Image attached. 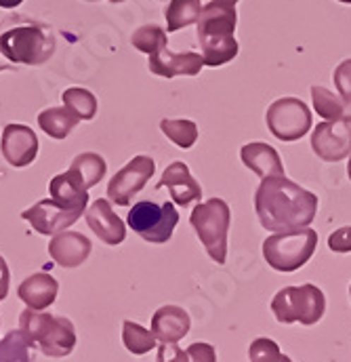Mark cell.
Listing matches in <instances>:
<instances>
[{
  "mask_svg": "<svg viewBox=\"0 0 351 362\" xmlns=\"http://www.w3.org/2000/svg\"><path fill=\"white\" fill-rule=\"evenodd\" d=\"M255 211L267 232H297L316 219L318 196L286 175L267 177L257 187Z\"/></svg>",
  "mask_w": 351,
  "mask_h": 362,
  "instance_id": "1",
  "label": "cell"
},
{
  "mask_svg": "<svg viewBox=\"0 0 351 362\" xmlns=\"http://www.w3.org/2000/svg\"><path fill=\"white\" fill-rule=\"evenodd\" d=\"M238 25V13L236 6L208 2L202 6L200 19H198V42L202 51L204 66L219 68L236 59L240 47L234 36Z\"/></svg>",
  "mask_w": 351,
  "mask_h": 362,
  "instance_id": "2",
  "label": "cell"
},
{
  "mask_svg": "<svg viewBox=\"0 0 351 362\" xmlns=\"http://www.w3.org/2000/svg\"><path fill=\"white\" fill-rule=\"evenodd\" d=\"M19 331L49 358H66L76 348V329L66 316L25 308L19 314Z\"/></svg>",
  "mask_w": 351,
  "mask_h": 362,
  "instance_id": "3",
  "label": "cell"
},
{
  "mask_svg": "<svg viewBox=\"0 0 351 362\" xmlns=\"http://www.w3.org/2000/svg\"><path fill=\"white\" fill-rule=\"evenodd\" d=\"M189 223L196 230L208 257L223 266L227 262V234L232 226V211L223 198H210L196 204L189 215Z\"/></svg>",
  "mask_w": 351,
  "mask_h": 362,
  "instance_id": "4",
  "label": "cell"
},
{
  "mask_svg": "<svg viewBox=\"0 0 351 362\" xmlns=\"http://www.w3.org/2000/svg\"><path fill=\"white\" fill-rule=\"evenodd\" d=\"M318 249V232L303 228L297 232H278L263 240V257L275 272L301 270Z\"/></svg>",
  "mask_w": 351,
  "mask_h": 362,
  "instance_id": "5",
  "label": "cell"
},
{
  "mask_svg": "<svg viewBox=\"0 0 351 362\" xmlns=\"http://www.w3.org/2000/svg\"><path fill=\"white\" fill-rule=\"evenodd\" d=\"M271 312L282 325L301 322L311 327L322 320L326 312V297L322 288L309 282L301 286H284L271 299Z\"/></svg>",
  "mask_w": 351,
  "mask_h": 362,
  "instance_id": "6",
  "label": "cell"
},
{
  "mask_svg": "<svg viewBox=\"0 0 351 362\" xmlns=\"http://www.w3.org/2000/svg\"><path fill=\"white\" fill-rule=\"evenodd\" d=\"M55 36L42 25H17L0 34V53L23 66H42L55 53Z\"/></svg>",
  "mask_w": 351,
  "mask_h": 362,
  "instance_id": "7",
  "label": "cell"
},
{
  "mask_svg": "<svg viewBox=\"0 0 351 362\" xmlns=\"http://www.w3.org/2000/svg\"><path fill=\"white\" fill-rule=\"evenodd\" d=\"M179 223V213H177L173 202H152V200H141L133 204V209L126 215V226L143 240L152 245H162L169 243L173 232Z\"/></svg>",
  "mask_w": 351,
  "mask_h": 362,
  "instance_id": "8",
  "label": "cell"
},
{
  "mask_svg": "<svg viewBox=\"0 0 351 362\" xmlns=\"http://www.w3.org/2000/svg\"><path fill=\"white\" fill-rule=\"evenodd\" d=\"M269 133L280 141H299L311 129V112L305 101L299 97H280L275 99L265 114Z\"/></svg>",
  "mask_w": 351,
  "mask_h": 362,
  "instance_id": "9",
  "label": "cell"
},
{
  "mask_svg": "<svg viewBox=\"0 0 351 362\" xmlns=\"http://www.w3.org/2000/svg\"><path fill=\"white\" fill-rule=\"evenodd\" d=\"M156 173V163L150 156L131 158L107 183V198L118 206H129L133 198L148 185Z\"/></svg>",
  "mask_w": 351,
  "mask_h": 362,
  "instance_id": "10",
  "label": "cell"
},
{
  "mask_svg": "<svg viewBox=\"0 0 351 362\" xmlns=\"http://www.w3.org/2000/svg\"><path fill=\"white\" fill-rule=\"evenodd\" d=\"M311 150L324 163H341L351 156V114L320 122L311 131Z\"/></svg>",
  "mask_w": 351,
  "mask_h": 362,
  "instance_id": "11",
  "label": "cell"
},
{
  "mask_svg": "<svg viewBox=\"0 0 351 362\" xmlns=\"http://www.w3.org/2000/svg\"><path fill=\"white\" fill-rule=\"evenodd\" d=\"M83 213H87V211L68 209V206L55 202L53 198H44V200H38L36 204H32L30 209H25L21 213V217L32 226L34 232H38L42 236H55L59 232H66L70 226H74Z\"/></svg>",
  "mask_w": 351,
  "mask_h": 362,
  "instance_id": "12",
  "label": "cell"
},
{
  "mask_svg": "<svg viewBox=\"0 0 351 362\" xmlns=\"http://www.w3.org/2000/svg\"><path fill=\"white\" fill-rule=\"evenodd\" d=\"M38 137L28 124H17L11 122L2 129L0 135V152L2 158L13 167V169H23L30 167L36 156H38Z\"/></svg>",
  "mask_w": 351,
  "mask_h": 362,
  "instance_id": "13",
  "label": "cell"
},
{
  "mask_svg": "<svg viewBox=\"0 0 351 362\" xmlns=\"http://www.w3.org/2000/svg\"><path fill=\"white\" fill-rule=\"evenodd\" d=\"M148 68L152 74L171 81L177 76H198L200 70L204 68V59L200 53H194V51L173 53L169 51V47H165L158 53L150 55Z\"/></svg>",
  "mask_w": 351,
  "mask_h": 362,
  "instance_id": "14",
  "label": "cell"
},
{
  "mask_svg": "<svg viewBox=\"0 0 351 362\" xmlns=\"http://www.w3.org/2000/svg\"><path fill=\"white\" fill-rule=\"evenodd\" d=\"M87 217L88 228L95 232V236L109 245V247H116L120 243H124L126 238V226L124 221L114 213L112 209V202L105 200V198H97L85 213Z\"/></svg>",
  "mask_w": 351,
  "mask_h": 362,
  "instance_id": "15",
  "label": "cell"
},
{
  "mask_svg": "<svg viewBox=\"0 0 351 362\" xmlns=\"http://www.w3.org/2000/svg\"><path fill=\"white\" fill-rule=\"evenodd\" d=\"M93 245L81 232H59L49 243L51 259L61 268H78L88 259Z\"/></svg>",
  "mask_w": 351,
  "mask_h": 362,
  "instance_id": "16",
  "label": "cell"
},
{
  "mask_svg": "<svg viewBox=\"0 0 351 362\" xmlns=\"http://www.w3.org/2000/svg\"><path fill=\"white\" fill-rule=\"evenodd\" d=\"M57 293H59V282L55 276L47 272H36L28 276L17 288V297L30 310H38V312H44L47 308H51L57 299Z\"/></svg>",
  "mask_w": 351,
  "mask_h": 362,
  "instance_id": "17",
  "label": "cell"
},
{
  "mask_svg": "<svg viewBox=\"0 0 351 362\" xmlns=\"http://www.w3.org/2000/svg\"><path fill=\"white\" fill-rule=\"evenodd\" d=\"M191 329L189 314L179 305H162L152 316V333L160 344H177Z\"/></svg>",
  "mask_w": 351,
  "mask_h": 362,
  "instance_id": "18",
  "label": "cell"
},
{
  "mask_svg": "<svg viewBox=\"0 0 351 362\" xmlns=\"http://www.w3.org/2000/svg\"><path fill=\"white\" fill-rule=\"evenodd\" d=\"M165 185L169 187L171 198L175 200L179 206H189L194 200H200L202 198L200 183L191 177L189 167L185 163H181V160L171 163L165 169V173H162V177H160L156 187H165Z\"/></svg>",
  "mask_w": 351,
  "mask_h": 362,
  "instance_id": "19",
  "label": "cell"
},
{
  "mask_svg": "<svg viewBox=\"0 0 351 362\" xmlns=\"http://www.w3.org/2000/svg\"><path fill=\"white\" fill-rule=\"evenodd\" d=\"M240 158H242L244 167L251 169V171H253L255 175H259L261 180L284 175L282 158H280V154L275 152V148H271L269 144L253 141V144L242 146Z\"/></svg>",
  "mask_w": 351,
  "mask_h": 362,
  "instance_id": "20",
  "label": "cell"
},
{
  "mask_svg": "<svg viewBox=\"0 0 351 362\" xmlns=\"http://www.w3.org/2000/svg\"><path fill=\"white\" fill-rule=\"evenodd\" d=\"M105 173H107V163H105L103 156H99L97 152H83L72 160L70 169L64 175L72 181L76 187L88 192L99 181H103Z\"/></svg>",
  "mask_w": 351,
  "mask_h": 362,
  "instance_id": "21",
  "label": "cell"
},
{
  "mask_svg": "<svg viewBox=\"0 0 351 362\" xmlns=\"http://www.w3.org/2000/svg\"><path fill=\"white\" fill-rule=\"evenodd\" d=\"M78 124L81 118L66 105L47 107L38 114V127L53 139H66Z\"/></svg>",
  "mask_w": 351,
  "mask_h": 362,
  "instance_id": "22",
  "label": "cell"
},
{
  "mask_svg": "<svg viewBox=\"0 0 351 362\" xmlns=\"http://www.w3.org/2000/svg\"><path fill=\"white\" fill-rule=\"evenodd\" d=\"M202 6L204 4L200 0H171L165 8L167 32H179L191 23H198Z\"/></svg>",
  "mask_w": 351,
  "mask_h": 362,
  "instance_id": "23",
  "label": "cell"
},
{
  "mask_svg": "<svg viewBox=\"0 0 351 362\" xmlns=\"http://www.w3.org/2000/svg\"><path fill=\"white\" fill-rule=\"evenodd\" d=\"M49 194H51V198L55 202H59V204H64L68 209H83V211H87L88 192L76 187L64 173L55 175L53 180L49 181Z\"/></svg>",
  "mask_w": 351,
  "mask_h": 362,
  "instance_id": "24",
  "label": "cell"
},
{
  "mask_svg": "<svg viewBox=\"0 0 351 362\" xmlns=\"http://www.w3.org/2000/svg\"><path fill=\"white\" fill-rule=\"evenodd\" d=\"M311 101H314V110L324 120H341L347 116V101L326 87H318V85L311 87Z\"/></svg>",
  "mask_w": 351,
  "mask_h": 362,
  "instance_id": "25",
  "label": "cell"
},
{
  "mask_svg": "<svg viewBox=\"0 0 351 362\" xmlns=\"http://www.w3.org/2000/svg\"><path fill=\"white\" fill-rule=\"evenodd\" d=\"M122 344L124 348L135 354V356H143L148 352H152L158 344V339L154 337V333L133 320H124L122 322Z\"/></svg>",
  "mask_w": 351,
  "mask_h": 362,
  "instance_id": "26",
  "label": "cell"
},
{
  "mask_svg": "<svg viewBox=\"0 0 351 362\" xmlns=\"http://www.w3.org/2000/svg\"><path fill=\"white\" fill-rule=\"evenodd\" d=\"M160 131L181 150L194 148V144L198 141V135H200L198 124L194 120H185V118H165V120H160Z\"/></svg>",
  "mask_w": 351,
  "mask_h": 362,
  "instance_id": "27",
  "label": "cell"
},
{
  "mask_svg": "<svg viewBox=\"0 0 351 362\" xmlns=\"http://www.w3.org/2000/svg\"><path fill=\"white\" fill-rule=\"evenodd\" d=\"M0 362H34V346L17 329L0 339Z\"/></svg>",
  "mask_w": 351,
  "mask_h": 362,
  "instance_id": "28",
  "label": "cell"
},
{
  "mask_svg": "<svg viewBox=\"0 0 351 362\" xmlns=\"http://www.w3.org/2000/svg\"><path fill=\"white\" fill-rule=\"evenodd\" d=\"M131 45H133L137 51L145 53V55H154V53H158L160 49L169 47V38H167V32H165L160 25L148 23V25H141V28H137V30L133 32Z\"/></svg>",
  "mask_w": 351,
  "mask_h": 362,
  "instance_id": "29",
  "label": "cell"
},
{
  "mask_svg": "<svg viewBox=\"0 0 351 362\" xmlns=\"http://www.w3.org/2000/svg\"><path fill=\"white\" fill-rule=\"evenodd\" d=\"M61 99H64V105L70 107L81 120H93L97 116L99 103H97V97L88 89L70 87L61 93Z\"/></svg>",
  "mask_w": 351,
  "mask_h": 362,
  "instance_id": "30",
  "label": "cell"
},
{
  "mask_svg": "<svg viewBox=\"0 0 351 362\" xmlns=\"http://www.w3.org/2000/svg\"><path fill=\"white\" fill-rule=\"evenodd\" d=\"M249 361L251 362H292L286 354H282L280 346L269 339V337H259L251 344L249 348Z\"/></svg>",
  "mask_w": 351,
  "mask_h": 362,
  "instance_id": "31",
  "label": "cell"
},
{
  "mask_svg": "<svg viewBox=\"0 0 351 362\" xmlns=\"http://www.w3.org/2000/svg\"><path fill=\"white\" fill-rule=\"evenodd\" d=\"M333 81H335V87H337V90H339V95L350 103L351 101V59L341 62V64L335 68Z\"/></svg>",
  "mask_w": 351,
  "mask_h": 362,
  "instance_id": "32",
  "label": "cell"
},
{
  "mask_svg": "<svg viewBox=\"0 0 351 362\" xmlns=\"http://www.w3.org/2000/svg\"><path fill=\"white\" fill-rule=\"evenodd\" d=\"M328 249L333 253H351V226L339 228L328 236Z\"/></svg>",
  "mask_w": 351,
  "mask_h": 362,
  "instance_id": "33",
  "label": "cell"
},
{
  "mask_svg": "<svg viewBox=\"0 0 351 362\" xmlns=\"http://www.w3.org/2000/svg\"><path fill=\"white\" fill-rule=\"evenodd\" d=\"M185 352L189 356V362H217V350L204 341L191 344Z\"/></svg>",
  "mask_w": 351,
  "mask_h": 362,
  "instance_id": "34",
  "label": "cell"
},
{
  "mask_svg": "<svg viewBox=\"0 0 351 362\" xmlns=\"http://www.w3.org/2000/svg\"><path fill=\"white\" fill-rule=\"evenodd\" d=\"M156 362H189V356L177 344H162L158 348V358H156Z\"/></svg>",
  "mask_w": 351,
  "mask_h": 362,
  "instance_id": "35",
  "label": "cell"
},
{
  "mask_svg": "<svg viewBox=\"0 0 351 362\" xmlns=\"http://www.w3.org/2000/svg\"><path fill=\"white\" fill-rule=\"evenodd\" d=\"M8 286H11V272H8V266H6L4 257L0 255V301L6 299Z\"/></svg>",
  "mask_w": 351,
  "mask_h": 362,
  "instance_id": "36",
  "label": "cell"
},
{
  "mask_svg": "<svg viewBox=\"0 0 351 362\" xmlns=\"http://www.w3.org/2000/svg\"><path fill=\"white\" fill-rule=\"evenodd\" d=\"M213 2H219V4H227V6H236L238 0H213Z\"/></svg>",
  "mask_w": 351,
  "mask_h": 362,
  "instance_id": "37",
  "label": "cell"
},
{
  "mask_svg": "<svg viewBox=\"0 0 351 362\" xmlns=\"http://www.w3.org/2000/svg\"><path fill=\"white\" fill-rule=\"evenodd\" d=\"M347 175H350V180H351V156H350V165H347Z\"/></svg>",
  "mask_w": 351,
  "mask_h": 362,
  "instance_id": "38",
  "label": "cell"
},
{
  "mask_svg": "<svg viewBox=\"0 0 351 362\" xmlns=\"http://www.w3.org/2000/svg\"><path fill=\"white\" fill-rule=\"evenodd\" d=\"M112 4H120V2H124V0H109Z\"/></svg>",
  "mask_w": 351,
  "mask_h": 362,
  "instance_id": "39",
  "label": "cell"
},
{
  "mask_svg": "<svg viewBox=\"0 0 351 362\" xmlns=\"http://www.w3.org/2000/svg\"><path fill=\"white\" fill-rule=\"evenodd\" d=\"M337 2H343V4H351V0H337Z\"/></svg>",
  "mask_w": 351,
  "mask_h": 362,
  "instance_id": "40",
  "label": "cell"
},
{
  "mask_svg": "<svg viewBox=\"0 0 351 362\" xmlns=\"http://www.w3.org/2000/svg\"><path fill=\"white\" fill-rule=\"evenodd\" d=\"M85 2H99V0H85Z\"/></svg>",
  "mask_w": 351,
  "mask_h": 362,
  "instance_id": "41",
  "label": "cell"
},
{
  "mask_svg": "<svg viewBox=\"0 0 351 362\" xmlns=\"http://www.w3.org/2000/svg\"><path fill=\"white\" fill-rule=\"evenodd\" d=\"M350 299H351V284H350Z\"/></svg>",
  "mask_w": 351,
  "mask_h": 362,
  "instance_id": "42",
  "label": "cell"
}]
</instances>
